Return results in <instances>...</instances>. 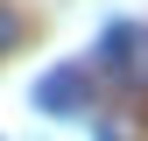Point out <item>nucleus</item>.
Listing matches in <instances>:
<instances>
[{
  "label": "nucleus",
  "mask_w": 148,
  "mask_h": 141,
  "mask_svg": "<svg viewBox=\"0 0 148 141\" xmlns=\"http://www.w3.org/2000/svg\"><path fill=\"white\" fill-rule=\"evenodd\" d=\"M99 141H113V134H99Z\"/></svg>",
  "instance_id": "20e7f679"
},
{
  "label": "nucleus",
  "mask_w": 148,
  "mask_h": 141,
  "mask_svg": "<svg viewBox=\"0 0 148 141\" xmlns=\"http://www.w3.org/2000/svg\"><path fill=\"white\" fill-rule=\"evenodd\" d=\"M85 92H92V70L85 64H57L35 85V106H42V113H85Z\"/></svg>",
  "instance_id": "f03ea898"
},
{
  "label": "nucleus",
  "mask_w": 148,
  "mask_h": 141,
  "mask_svg": "<svg viewBox=\"0 0 148 141\" xmlns=\"http://www.w3.org/2000/svg\"><path fill=\"white\" fill-rule=\"evenodd\" d=\"M14 42H21V14L0 0V49H14Z\"/></svg>",
  "instance_id": "7ed1b4c3"
},
{
  "label": "nucleus",
  "mask_w": 148,
  "mask_h": 141,
  "mask_svg": "<svg viewBox=\"0 0 148 141\" xmlns=\"http://www.w3.org/2000/svg\"><path fill=\"white\" fill-rule=\"evenodd\" d=\"M99 70L113 85H148V28L113 21V28L99 35Z\"/></svg>",
  "instance_id": "f257e3e1"
}]
</instances>
